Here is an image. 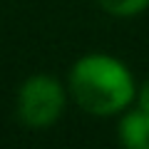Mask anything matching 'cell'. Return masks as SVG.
Listing matches in <instances>:
<instances>
[{
	"label": "cell",
	"mask_w": 149,
	"mask_h": 149,
	"mask_svg": "<svg viewBox=\"0 0 149 149\" xmlns=\"http://www.w3.org/2000/svg\"><path fill=\"white\" fill-rule=\"evenodd\" d=\"M70 95L87 114L112 117L137 100V82L122 60L95 52L72 65Z\"/></svg>",
	"instance_id": "cell-1"
},
{
	"label": "cell",
	"mask_w": 149,
	"mask_h": 149,
	"mask_svg": "<svg viewBox=\"0 0 149 149\" xmlns=\"http://www.w3.org/2000/svg\"><path fill=\"white\" fill-rule=\"evenodd\" d=\"M65 90L50 74H32L17 90V117L32 129H47L62 117Z\"/></svg>",
	"instance_id": "cell-2"
},
{
	"label": "cell",
	"mask_w": 149,
	"mask_h": 149,
	"mask_svg": "<svg viewBox=\"0 0 149 149\" xmlns=\"http://www.w3.org/2000/svg\"><path fill=\"white\" fill-rule=\"evenodd\" d=\"M119 139L129 149H149V109H129L119 122Z\"/></svg>",
	"instance_id": "cell-3"
},
{
	"label": "cell",
	"mask_w": 149,
	"mask_h": 149,
	"mask_svg": "<svg viewBox=\"0 0 149 149\" xmlns=\"http://www.w3.org/2000/svg\"><path fill=\"white\" fill-rule=\"evenodd\" d=\"M104 13L114 17H134L149 8V0H97Z\"/></svg>",
	"instance_id": "cell-4"
},
{
	"label": "cell",
	"mask_w": 149,
	"mask_h": 149,
	"mask_svg": "<svg viewBox=\"0 0 149 149\" xmlns=\"http://www.w3.org/2000/svg\"><path fill=\"white\" fill-rule=\"evenodd\" d=\"M137 104L144 107V109H149V80L137 90Z\"/></svg>",
	"instance_id": "cell-5"
}]
</instances>
